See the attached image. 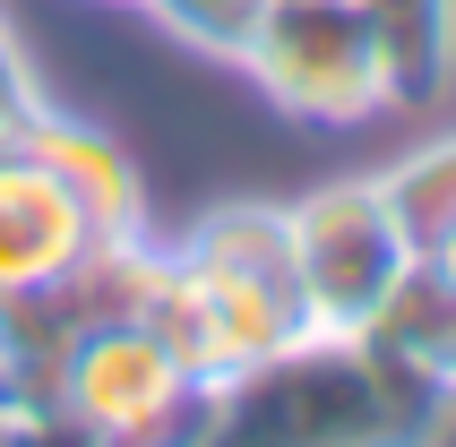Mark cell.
<instances>
[{
  "label": "cell",
  "mask_w": 456,
  "mask_h": 447,
  "mask_svg": "<svg viewBox=\"0 0 456 447\" xmlns=\"http://www.w3.org/2000/svg\"><path fill=\"white\" fill-rule=\"evenodd\" d=\"M439 387L370 336L310 327L258 370L199 387L181 447H431Z\"/></svg>",
  "instance_id": "obj_1"
},
{
  "label": "cell",
  "mask_w": 456,
  "mask_h": 447,
  "mask_svg": "<svg viewBox=\"0 0 456 447\" xmlns=\"http://www.w3.org/2000/svg\"><path fill=\"white\" fill-rule=\"evenodd\" d=\"M0 138H9V129H0Z\"/></svg>",
  "instance_id": "obj_17"
},
{
  "label": "cell",
  "mask_w": 456,
  "mask_h": 447,
  "mask_svg": "<svg viewBox=\"0 0 456 447\" xmlns=\"http://www.w3.org/2000/svg\"><path fill=\"white\" fill-rule=\"evenodd\" d=\"M379 52L387 112H422L456 86V0H354Z\"/></svg>",
  "instance_id": "obj_8"
},
{
  "label": "cell",
  "mask_w": 456,
  "mask_h": 447,
  "mask_svg": "<svg viewBox=\"0 0 456 447\" xmlns=\"http://www.w3.org/2000/svg\"><path fill=\"white\" fill-rule=\"evenodd\" d=\"M164 35H173L181 52H207V61H224V69H241V52H250V26L267 0H138Z\"/></svg>",
  "instance_id": "obj_11"
},
{
  "label": "cell",
  "mask_w": 456,
  "mask_h": 447,
  "mask_svg": "<svg viewBox=\"0 0 456 447\" xmlns=\"http://www.w3.org/2000/svg\"><path fill=\"white\" fill-rule=\"evenodd\" d=\"M284 241H293V284H302L310 327H336V336H362L370 310L387 301V284L413 267V232L387 207L379 173L302 190L284 207Z\"/></svg>",
  "instance_id": "obj_3"
},
{
  "label": "cell",
  "mask_w": 456,
  "mask_h": 447,
  "mask_svg": "<svg viewBox=\"0 0 456 447\" xmlns=\"http://www.w3.org/2000/svg\"><path fill=\"white\" fill-rule=\"evenodd\" d=\"M52 413H69L103 447H181V430L199 413V378L147 319H112L69 345Z\"/></svg>",
  "instance_id": "obj_5"
},
{
  "label": "cell",
  "mask_w": 456,
  "mask_h": 447,
  "mask_svg": "<svg viewBox=\"0 0 456 447\" xmlns=\"http://www.w3.org/2000/svg\"><path fill=\"white\" fill-rule=\"evenodd\" d=\"M44 103H52L44 77H35V61H26V44H18V26H9V9H0V129L18 138Z\"/></svg>",
  "instance_id": "obj_12"
},
{
  "label": "cell",
  "mask_w": 456,
  "mask_h": 447,
  "mask_svg": "<svg viewBox=\"0 0 456 447\" xmlns=\"http://www.w3.org/2000/svg\"><path fill=\"white\" fill-rule=\"evenodd\" d=\"M0 447H103L69 413H0Z\"/></svg>",
  "instance_id": "obj_13"
},
{
  "label": "cell",
  "mask_w": 456,
  "mask_h": 447,
  "mask_svg": "<svg viewBox=\"0 0 456 447\" xmlns=\"http://www.w3.org/2000/svg\"><path fill=\"white\" fill-rule=\"evenodd\" d=\"M18 138L44 155V173L69 190L86 241H138V232H147V173L129 164L121 138H103L95 121H77V112H61V103H44Z\"/></svg>",
  "instance_id": "obj_6"
},
{
  "label": "cell",
  "mask_w": 456,
  "mask_h": 447,
  "mask_svg": "<svg viewBox=\"0 0 456 447\" xmlns=\"http://www.w3.org/2000/svg\"><path fill=\"white\" fill-rule=\"evenodd\" d=\"M112 9H138V0H112Z\"/></svg>",
  "instance_id": "obj_16"
},
{
  "label": "cell",
  "mask_w": 456,
  "mask_h": 447,
  "mask_svg": "<svg viewBox=\"0 0 456 447\" xmlns=\"http://www.w3.org/2000/svg\"><path fill=\"white\" fill-rule=\"evenodd\" d=\"M241 77L258 103H276L302 129H362L387 112L379 52L354 0H267L241 52Z\"/></svg>",
  "instance_id": "obj_4"
},
{
  "label": "cell",
  "mask_w": 456,
  "mask_h": 447,
  "mask_svg": "<svg viewBox=\"0 0 456 447\" xmlns=\"http://www.w3.org/2000/svg\"><path fill=\"white\" fill-rule=\"evenodd\" d=\"M431 447H456V396H439V422H431Z\"/></svg>",
  "instance_id": "obj_15"
},
{
  "label": "cell",
  "mask_w": 456,
  "mask_h": 447,
  "mask_svg": "<svg viewBox=\"0 0 456 447\" xmlns=\"http://www.w3.org/2000/svg\"><path fill=\"white\" fill-rule=\"evenodd\" d=\"M379 190H387V207L405 215L413 249H422L439 224L456 215V129H439V138H422L413 155H396V164L379 173Z\"/></svg>",
  "instance_id": "obj_10"
},
{
  "label": "cell",
  "mask_w": 456,
  "mask_h": 447,
  "mask_svg": "<svg viewBox=\"0 0 456 447\" xmlns=\"http://www.w3.org/2000/svg\"><path fill=\"white\" fill-rule=\"evenodd\" d=\"M422 258H431V267H439V275H448V284H456V215L439 224L431 241H422Z\"/></svg>",
  "instance_id": "obj_14"
},
{
  "label": "cell",
  "mask_w": 456,
  "mask_h": 447,
  "mask_svg": "<svg viewBox=\"0 0 456 447\" xmlns=\"http://www.w3.org/2000/svg\"><path fill=\"white\" fill-rule=\"evenodd\" d=\"M379 353H396L413 378H431L439 396H456V284L413 249V267L387 284V301L370 310V327H362Z\"/></svg>",
  "instance_id": "obj_9"
},
{
  "label": "cell",
  "mask_w": 456,
  "mask_h": 447,
  "mask_svg": "<svg viewBox=\"0 0 456 447\" xmlns=\"http://www.w3.org/2000/svg\"><path fill=\"white\" fill-rule=\"evenodd\" d=\"M77 249H86V224L69 190L44 173V155L26 138H0V293H35L52 275H69Z\"/></svg>",
  "instance_id": "obj_7"
},
{
  "label": "cell",
  "mask_w": 456,
  "mask_h": 447,
  "mask_svg": "<svg viewBox=\"0 0 456 447\" xmlns=\"http://www.w3.org/2000/svg\"><path fill=\"white\" fill-rule=\"evenodd\" d=\"M147 327L190 362L199 387L241 378L267 353H284L293 336H310L302 284H293V241H284V207L232 199V207H207L181 241H164Z\"/></svg>",
  "instance_id": "obj_2"
}]
</instances>
